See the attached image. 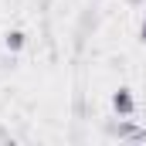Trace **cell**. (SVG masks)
<instances>
[{
    "instance_id": "6da1fadb",
    "label": "cell",
    "mask_w": 146,
    "mask_h": 146,
    "mask_svg": "<svg viewBox=\"0 0 146 146\" xmlns=\"http://www.w3.org/2000/svg\"><path fill=\"white\" fill-rule=\"evenodd\" d=\"M109 106H112V112L119 115V119H129L133 112H136V95H133V88H115L109 95Z\"/></svg>"
},
{
    "instance_id": "7a4b0ae2",
    "label": "cell",
    "mask_w": 146,
    "mask_h": 146,
    "mask_svg": "<svg viewBox=\"0 0 146 146\" xmlns=\"http://www.w3.org/2000/svg\"><path fill=\"white\" fill-rule=\"evenodd\" d=\"M112 136L143 143V139H146V129H143V126H136V122H129V119H119V126H112Z\"/></svg>"
},
{
    "instance_id": "3957f363",
    "label": "cell",
    "mask_w": 146,
    "mask_h": 146,
    "mask_svg": "<svg viewBox=\"0 0 146 146\" xmlns=\"http://www.w3.org/2000/svg\"><path fill=\"white\" fill-rule=\"evenodd\" d=\"M3 48H7L10 54H17V51H24V48H27V34H24L21 27H10V31L3 34Z\"/></svg>"
},
{
    "instance_id": "277c9868",
    "label": "cell",
    "mask_w": 146,
    "mask_h": 146,
    "mask_svg": "<svg viewBox=\"0 0 146 146\" xmlns=\"http://www.w3.org/2000/svg\"><path fill=\"white\" fill-rule=\"evenodd\" d=\"M139 41L146 44V17H143V24H139Z\"/></svg>"
},
{
    "instance_id": "5b68a950",
    "label": "cell",
    "mask_w": 146,
    "mask_h": 146,
    "mask_svg": "<svg viewBox=\"0 0 146 146\" xmlns=\"http://www.w3.org/2000/svg\"><path fill=\"white\" fill-rule=\"evenodd\" d=\"M126 3H139V0H126Z\"/></svg>"
}]
</instances>
